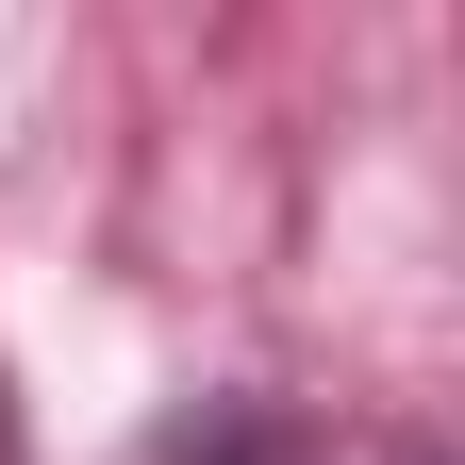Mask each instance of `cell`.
<instances>
[{"label": "cell", "instance_id": "6da1fadb", "mask_svg": "<svg viewBox=\"0 0 465 465\" xmlns=\"http://www.w3.org/2000/svg\"><path fill=\"white\" fill-rule=\"evenodd\" d=\"M134 465H316V416H300V399H250V382H232V399H183V416H166Z\"/></svg>", "mask_w": 465, "mask_h": 465}, {"label": "cell", "instance_id": "7a4b0ae2", "mask_svg": "<svg viewBox=\"0 0 465 465\" xmlns=\"http://www.w3.org/2000/svg\"><path fill=\"white\" fill-rule=\"evenodd\" d=\"M0 465H34V449H17V399H0Z\"/></svg>", "mask_w": 465, "mask_h": 465}, {"label": "cell", "instance_id": "3957f363", "mask_svg": "<svg viewBox=\"0 0 465 465\" xmlns=\"http://www.w3.org/2000/svg\"><path fill=\"white\" fill-rule=\"evenodd\" d=\"M399 465H432V449H399Z\"/></svg>", "mask_w": 465, "mask_h": 465}]
</instances>
